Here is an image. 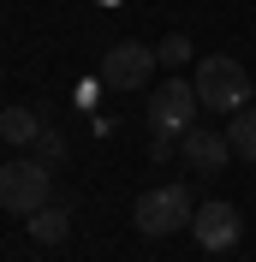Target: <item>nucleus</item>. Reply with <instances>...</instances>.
I'll return each instance as SVG.
<instances>
[{
  "label": "nucleus",
  "instance_id": "423d86ee",
  "mask_svg": "<svg viewBox=\"0 0 256 262\" xmlns=\"http://www.w3.org/2000/svg\"><path fill=\"white\" fill-rule=\"evenodd\" d=\"M155 48L149 42H113V54L101 60V78L113 83V90H143L149 78H155Z\"/></svg>",
  "mask_w": 256,
  "mask_h": 262
},
{
  "label": "nucleus",
  "instance_id": "0eeeda50",
  "mask_svg": "<svg viewBox=\"0 0 256 262\" xmlns=\"http://www.w3.org/2000/svg\"><path fill=\"white\" fill-rule=\"evenodd\" d=\"M179 161L191 167L197 179H215L226 161H232V143H226L221 131H203V125H191L185 137H179Z\"/></svg>",
  "mask_w": 256,
  "mask_h": 262
},
{
  "label": "nucleus",
  "instance_id": "39448f33",
  "mask_svg": "<svg viewBox=\"0 0 256 262\" xmlns=\"http://www.w3.org/2000/svg\"><path fill=\"white\" fill-rule=\"evenodd\" d=\"M191 232H197V245H203V250H232V245H239V232H244V214L232 209V203H221V196H208V203H197Z\"/></svg>",
  "mask_w": 256,
  "mask_h": 262
},
{
  "label": "nucleus",
  "instance_id": "1a4fd4ad",
  "mask_svg": "<svg viewBox=\"0 0 256 262\" xmlns=\"http://www.w3.org/2000/svg\"><path fill=\"white\" fill-rule=\"evenodd\" d=\"M24 227H30L36 245H66V232H72V209H66V203H42Z\"/></svg>",
  "mask_w": 256,
  "mask_h": 262
},
{
  "label": "nucleus",
  "instance_id": "f03ea898",
  "mask_svg": "<svg viewBox=\"0 0 256 262\" xmlns=\"http://www.w3.org/2000/svg\"><path fill=\"white\" fill-rule=\"evenodd\" d=\"M191 214H197L191 185H161V191H143L137 203H131V221H137L143 238H167V232L191 227Z\"/></svg>",
  "mask_w": 256,
  "mask_h": 262
},
{
  "label": "nucleus",
  "instance_id": "f257e3e1",
  "mask_svg": "<svg viewBox=\"0 0 256 262\" xmlns=\"http://www.w3.org/2000/svg\"><path fill=\"white\" fill-rule=\"evenodd\" d=\"M197 107H203V96H197L191 78H167L155 90V101H149V161L173 155V143L197 125Z\"/></svg>",
  "mask_w": 256,
  "mask_h": 262
},
{
  "label": "nucleus",
  "instance_id": "9b49d317",
  "mask_svg": "<svg viewBox=\"0 0 256 262\" xmlns=\"http://www.w3.org/2000/svg\"><path fill=\"white\" fill-rule=\"evenodd\" d=\"M36 161H42V167H48V173H54V167H66V137H60V131H42V137H36Z\"/></svg>",
  "mask_w": 256,
  "mask_h": 262
},
{
  "label": "nucleus",
  "instance_id": "9d476101",
  "mask_svg": "<svg viewBox=\"0 0 256 262\" xmlns=\"http://www.w3.org/2000/svg\"><path fill=\"white\" fill-rule=\"evenodd\" d=\"M226 143H232V155L256 161V107H250V101H244V107H232V125H226Z\"/></svg>",
  "mask_w": 256,
  "mask_h": 262
},
{
  "label": "nucleus",
  "instance_id": "7ed1b4c3",
  "mask_svg": "<svg viewBox=\"0 0 256 262\" xmlns=\"http://www.w3.org/2000/svg\"><path fill=\"white\" fill-rule=\"evenodd\" d=\"M197 96H203V107H221V114H232V107H244L250 101V72H244L232 54H208V60H197Z\"/></svg>",
  "mask_w": 256,
  "mask_h": 262
},
{
  "label": "nucleus",
  "instance_id": "6e6552de",
  "mask_svg": "<svg viewBox=\"0 0 256 262\" xmlns=\"http://www.w3.org/2000/svg\"><path fill=\"white\" fill-rule=\"evenodd\" d=\"M42 131H48L42 107H30V101L0 107V143H12V149H36V137H42Z\"/></svg>",
  "mask_w": 256,
  "mask_h": 262
},
{
  "label": "nucleus",
  "instance_id": "f8f14e48",
  "mask_svg": "<svg viewBox=\"0 0 256 262\" xmlns=\"http://www.w3.org/2000/svg\"><path fill=\"white\" fill-rule=\"evenodd\" d=\"M155 60L167 66V72H173V66H185V60H191V36H167V42L155 48Z\"/></svg>",
  "mask_w": 256,
  "mask_h": 262
},
{
  "label": "nucleus",
  "instance_id": "20e7f679",
  "mask_svg": "<svg viewBox=\"0 0 256 262\" xmlns=\"http://www.w3.org/2000/svg\"><path fill=\"white\" fill-rule=\"evenodd\" d=\"M48 167L42 161H24V155H12V161H0V209L18 214V221H30L42 203H48Z\"/></svg>",
  "mask_w": 256,
  "mask_h": 262
}]
</instances>
